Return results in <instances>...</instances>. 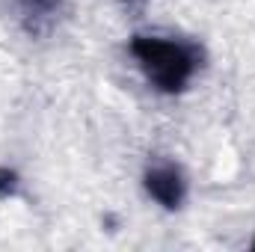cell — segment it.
<instances>
[{
    "label": "cell",
    "mask_w": 255,
    "mask_h": 252,
    "mask_svg": "<svg viewBox=\"0 0 255 252\" xmlns=\"http://www.w3.org/2000/svg\"><path fill=\"white\" fill-rule=\"evenodd\" d=\"M145 187L151 193V199L160 202L163 208H178L181 199H184V178H181V172H178L175 166H169V163L148 169Z\"/></svg>",
    "instance_id": "cell-2"
},
{
    "label": "cell",
    "mask_w": 255,
    "mask_h": 252,
    "mask_svg": "<svg viewBox=\"0 0 255 252\" xmlns=\"http://www.w3.org/2000/svg\"><path fill=\"white\" fill-rule=\"evenodd\" d=\"M18 3H21L24 15L33 18V21H39V18H51V12L57 9V0H18Z\"/></svg>",
    "instance_id": "cell-3"
},
{
    "label": "cell",
    "mask_w": 255,
    "mask_h": 252,
    "mask_svg": "<svg viewBox=\"0 0 255 252\" xmlns=\"http://www.w3.org/2000/svg\"><path fill=\"white\" fill-rule=\"evenodd\" d=\"M130 54L160 92H181L199 71V51L178 39L136 36L130 42Z\"/></svg>",
    "instance_id": "cell-1"
}]
</instances>
